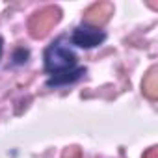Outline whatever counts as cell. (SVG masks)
Here are the masks:
<instances>
[{"label": "cell", "instance_id": "cell-1", "mask_svg": "<svg viewBox=\"0 0 158 158\" xmlns=\"http://www.w3.org/2000/svg\"><path fill=\"white\" fill-rule=\"evenodd\" d=\"M43 61H45V71L50 74H60L65 71H73L76 69V54L73 52L71 47L63 45L61 41H54L45 48L43 54Z\"/></svg>", "mask_w": 158, "mask_h": 158}, {"label": "cell", "instance_id": "cell-2", "mask_svg": "<svg viewBox=\"0 0 158 158\" xmlns=\"http://www.w3.org/2000/svg\"><path fill=\"white\" fill-rule=\"evenodd\" d=\"M104 41H106V32L95 24H80L74 28L71 35V43L80 48H95Z\"/></svg>", "mask_w": 158, "mask_h": 158}, {"label": "cell", "instance_id": "cell-3", "mask_svg": "<svg viewBox=\"0 0 158 158\" xmlns=\"http://www.w3.org/2000/svg\"><path fill=\"white\" fill-rule=\"evenodd\" d=\"M86 74V67H76L73 71H65V73H60V74H52L48 78L47 86L48 88H58V86H67V84H73L76 82L78 78H82Z\"/></svg>", "mask_w": 158, "mask_h": 158}, {"label": "cell", "instance_id": "cell-4", "mask_svg": "<svg viewBox=\"0 0 158 158\" xmlns=\"http://www.w3.org/2000/svg\"><path fill=\"white\" fill-rule=\"evenodd\" d=\"M143 89H145V93H147L151 99H154V97H156V93H154V89H156V84H154V69L149 73L147 80H145V84H143Z\"/></svg>", "mask_w": 158, "mask_h": 158}, {"label": "cell", "instance_id": "cell-5", "mask_svg": "<svg viewBox=\"0 0 158 158\" xmlns=\"http://www.w3.org/2000/svg\"><path fill=\"white\" fill-rule=\"evenodd\" d=\"M28 56H30V52H28L26 48L19 47V48L13 52V63H15V65H23V63L28 60Z\"/></svg>", "mask_w": 158, "mask_h": 158}, {"label": "cell", "instance_id": "cell-6", "mask_svg": "<svg viewBox=\"0 0 158 158\" xmlns=\"http://www.w3.org/2000/svg\"><path fill=\"white\" fill-rule=\"evenodd\" d=\"M143 158H158L156 156V147H152V149H149L145 154H143Z\"/></svg>", "mask_w": 158, "mask_h": 158}, {"label": "cell", "instance_id": "cell-7", "mask_svg": "<svg viewBox=\"0 0 158 158\" xmlns=\"http://www.w3.org/2000/svg\"><path fill=\"white\" fill-rule=\"evenodd\" d=\"M2 48H4V39L0 37V56H2Z\"/></svg>", "mask_w": 158, "mask_h": 158}]
</instances>
